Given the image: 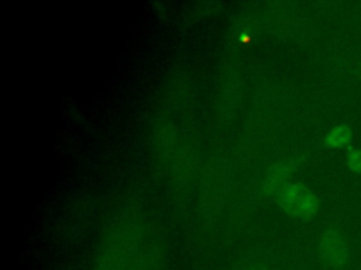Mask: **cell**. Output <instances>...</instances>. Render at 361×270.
<instances>
[{"label": "cell", "instance_id": "cell-2", "mask_svg": "<svg viewBox=\"0 0 361 270\" xmlns=\"http://www.w3.org/2000/svg\"><path fill=\"white\" fill-rule=\"evenodd\" d=\"M319 255L324 264L333 269H341L348 262V246L343 235L336 229L323 232L319 240Z\"/></svg>", "mask_w": 361, "mask_h": 270}, {"label": "cell", "instance_id": "cell-1", "mask_svg": "<svg viewBox=\"0 0 361 270\" xmlns=\"http://www.w3.org/2000/svg\"><path fill=\"white\" fill-rule=\"evenodd\" d=\"M275 197L283 211L300 219L313 218L319 210L317 197L299 183H283L275 193Z\"/></svg>", "mask_w": 361, "mask_h": 270}, {"label": "cell", "instance_id": "cell-5", "mask_svg": "<svg viewBox=\"0 0 361 270\" xmlns=\"http://www.w3.org/2000/svg\"><path fill=\"white\" fill-rule=\"evenodd\" d=\"M347 165L353 172L361 173V149H353L348 152Z\"/></svg>", "mask_w": 361, "mask_h": 270}, {"label": "cell", "instance_id": "cell-3", "mask_svg": "<svg viewBox=\"0 0 361 270\" xmlns=\"http://www.w3.org/2000/svg\"><path fill=\"white\" fill-rule=\"evenodd\" d=\"M298 163H299V160L296 158H288V159L279 160L275 165H272L264 177L262 191L265 194H275L278 191V188L283 183H286L285 181L286 177H289V174L295 170Z\"/></svg>", "mask_w": 361, "mask_h": 270}, {"label": "cell", "instance_id": "cell-4", "mask_svg": "<svg viewBox=\"0 0 361 270\" xmlns=\"http://www.w3.org/2000/svg\"><path fill=\"white\" fill-rule=\"evenodd\" d=\"M351 138L353 134L347 125H337L327 132L324 145L327 148H343L351 142Z\"/></svg>", "mask_w": 361, "mask_h": 270}]
</instances>
